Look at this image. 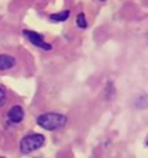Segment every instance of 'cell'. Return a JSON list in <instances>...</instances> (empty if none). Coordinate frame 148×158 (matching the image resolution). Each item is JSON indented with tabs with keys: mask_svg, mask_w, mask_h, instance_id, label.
Returning <instances> with one entry per match:
<instances>
[{
	"mask_svg": "<svg viewBox=\"0 0 148 158\" xmlns=\"http://www.w3.org/2000/svg\"><path fill=\"white\" fill-rule=\"evenodd\" d=\"M146 146H148V139H146Z\"/></svg>",
	"mask_w": 148,
	"mask_h": 158,
	"instance_id": "cell-9",
	"label": "cell"
},
{
	"mask_svg": "<svg viewBox=\"0 0 148 158\" xmlns=\"http://www.w3.org/2000/svg\"><path fill=\"white\" fill-rule=\"evenodd\" d=\"M23 36H25V37H28V40H29L33 45H36V47H39V48L45 50V51H49V50L53 48L49 44H46V42H45L43 36H42V34H39V33H34V31L25 30V31H23Z\"/></svg>",
	"mask_w": 148,
	"mask_h": 158,
	"instance_id": "cell-3",
	"label": "cell"
},
{
	"mask_svg": "<svg viewBox=\"0 0 148 158\" xmlns=\"http://www.w3.org/2000/svg\"><path fill=\"white\" fill-rule=\"evenodd\" d=\"M37 124L43 127L45 130H57L66 124V116L60 113H53V112L43 113L37 116Z\"/></svg>",
	"mask_w": 148,
	"mask_h": 158,
	"instance_id": "cell-1",
	"label": "cell"
},
{
	"mask_svg": "<svg viewBox=\"0 0 148 158\" xmlns=\"http://www.w3.org/2000/svg\"><path fill=\"white\" fill-rule=\"evenodd\" d=\"M87 19H85V14L84 13H80L79 16H77V27L79 28H87Z\"/></svg>",
	"mask_w": 148,
	"mask_h": 158,
	"instance_id": "cell-7",
	"label": "cell"
},
{
	"mask_svg": "<svg viewBox=\"0 0 148 158\" xmlns=\"http://www.w3.org/2000/svg\"><path fill=\"white\" fill-rule=\"evenodd\" d=\"M68 17H69V11H68V10H65V11H62V13H56V14H51V16H49V19H51L53 22H65Z\"/></svg>",
	"mask_w": 148,
	"mask_h": 158,
	"instance_id": "cell-6",
	"label": "cell"
},
{
	"mask_svg": "<svg viewBox=\"0 0 148 158\" xmlns=\"http://www.w3.org/2000/svg\"><path fill=\"white\" fill-rule=\"evenodd\" d=\"M25 118V110L22 106H13L8 110V121L11 124H20Z\"/></svg>",
	"mask_w": 148,
	"mask_h": 158,
	"instance_id": "cell-4",
	"label": "cell"
},
{
	"mask_svg": "<svg viewBox=\"0 0 148 158\" xmlns=\"http://www.w3.org/2000/svg\"><path fill=\"white\" fill-rule=\"evenodd\" d=\"M6 92H5V89L3 87H0V107H3L5 106V102H6Z\"/></svg>",
	"mask_w": 148,
	"mask_h": 158,
	"instance_id": "cell-8",
	"label": "cell"
},
{
	"mask_svg": "<svg viewBox=\"0 0 148 158\" xmlns=\"http://www.w3.org/2000/svg\"><path fill=\"white\" fill-rule=\"evenodd\" d=\"M45 144V136L40 133H28L20 139V152L22 153H31L37 149H40Z\"/></svg>",
	"mask_w": 148,
	"mask_h": 158,
	"instance_id": "cell-2",
	"label": "cell"
},
{
	"mask_svg": "<svg viewBox=\"0 0 148 158\" xmlns=\"http://www.w3.org/2000/svg\"><path fill=\"white\" fill-rule=\"evenodd\" d=\"M17 64V59L11 54H0V71H5V70H11L14 68Z\"/></svg>",
	"mask_w": 148,
	"mask_h": 158,
	"instance_id": "cell-5",
	"label": "cell"
},
{
	"mask_svg": "<svg viewBox=\"0 0 148 158\" xmlns=\"http://www.w3.org/2000/svg\"><path fill=\"white\" fill-rule=\"evenodd\" d=\"M100 2H105V0H100Z\"/></svg>",
	"mask_w": 148,
	"mask_h": 158,
	"instance_id": "cell-10",
	"label": "cell"
},
{
	"mask_svg": "<svg viewBox=\"0 0 148 158\" xmlns=\"http://www.w3.org/2000/svg\"><path fill=\"white\" fill-rule=\"evenodd\" d=\"M0 158H3V156H0Z\"/></svg>",
	"mask_w": 148,
	"mask_h": 158,
	"instance_id": "cell-11",
	"label": "cell"
}]
</instances>
